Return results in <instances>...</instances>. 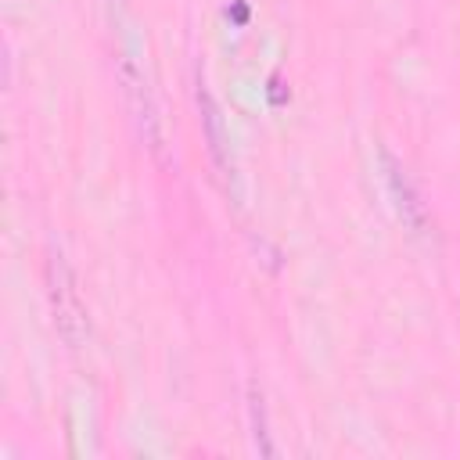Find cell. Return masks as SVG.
Listing matches in <instances>:
<instances>
[{
	"label": "cell",
	"mask_w": 460,
	"mask_h": 460,
	"mask_svg": "<svg viewBox=\"0 0 460 460\" xmlns=\"http://www.w3.org/2000/svg\"><path fill=\"white\" fill-rule=\"evenodd\" d=\"M47 298H50L58 334L68 345H79L86 338V309H83V298L75 288V273L61 252H50V259H47Z\"/></svg>",
	"instance_id": "6da1fadb"
},
{
	"label": "cell",
	"mask_w": 460,
	"mask_h": 460,
	"mask_svg": "<svg viewBox=\"0 0 460 460\" xmlns=\"http://www.w3.org/2000/svg\"><path fill=\"white\" fill-rule=\"evenodd\" d=\"M377 162H381V180H385V190H388V198H392L395 216L402 219V226H406L410 234H424L428 223H431V216H428V205H424L417 183L410 180V172L402 169V162H399L388 147L377 151Z\"/></svg>",
	"instance_id": "7a4b0ae2"
},
{
	"label": "cell",
	"mask_w": 460,
	"mask_h": 460,
	"mask_svg": "<svg viewBox=\"0 0 460 460\" xmlns=\"http://www.w3.org/2000/svg\"><path fill=\"white\" fill-rule=\"evenodd\" d=\"M119 79H122V90H126V101H129V111L137 119V133L140 140L151 147V155L162 162V122H158V111H155V101H151V90H147V79L140 72V65L122 54L119 58Z\"/></svg>",
	"instance_id": "3957f363"
},
{
	"label": "cell",
	"mask_w": 460,
	"mask_h": 460,
	"mask_svg": "<svg viewBox=\"0 0 460 460\" xmlns=\"http://www.w3.org/2000/svg\"><path fill=\"white\" fill-rule=\"evenodd\" d=\"M198 108H201V129H205V140H208V151H212V162L223 176H234V165H230V140H226V129H223V115L208 93V86L198 79Z\"/></svg>",
	"instance_id": "277c9868"
},
{
	"label": "cell",
	"mask_w": 460,
	"mask_h": 460,
	"mask_svg": "<svg viewBox=\"0 0 460 460\" xmlns=\"http://www.w3.org/2000/svg\"><path fill=\"white\" fill-rule=\"evenodd\" d=\"M248 417H252V438H255V449L262 456H273V442H270V424H266V402H262V392L255 381H248Z\"/></svg>",
	"instance_id": "5b68a950"
}]
</instances>
